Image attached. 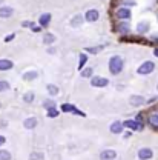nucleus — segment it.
Instances as JSON below:
<instances>
[{
    "label": "nucleus",
    "instance_id": "39448f33",
    "mask_svg": "<svg viewBox=\"0 0 158 160\" xmlns=\"http://www.w3.org/2000/svg\"><path fill=\"white\" fill-rule=\"evenodd\" d=\"M152 156H154V152H152L151 148H141L138 151V159L141 160H149L152 159Z\"/></svg>",
    "mask_w": 158,
    "mask_h": 160
},
{
    "label": "nucleus",
    "instance_id": "423d86ee",
    "mask_svg": "<svg viewBox=\"0 0 158 160\" xmlns=\"http://www.w3.org/2000/svg\"><path fill=\"white\" fill-rule=\"evenodd\" d=\"M115 157H117V152L114 149H104L100 154V159L101 160H114Z\"/></svg>",
    "mask_w": 158,
    "mask_h": 160
},
{
    "label": "nucleus",
    "instance_id": "0eeeda50",
    "mask_svg": "<svg viewBox=\"0 0 158 160\" xmlns=\"http://www.w3.org/2000/svg\"><path fill=\"white\" fill-rule=\"evenodd\" d=\"M117 17L123 20L131 19V9L129 8H120V9H117Z\"/></svg>",
    "mask_w": 158,
    "mask_h": 160
},
{
    "label": "nucleus",
    "instance_id": "f257e3e1",
    "mask_svg": "<svg viewBox=\"0 0 158 160\" xmlns=\"http://www.w3.org/2000/svg\"><path fill=\"white\" fill-rule=\"evenodd\" d=\"M123 66H124V60L121 59L120 56H114L109 60V71L114 74V76H118L120 72L123 71Z\"/></svg>",
    "mask_w": 158,
    "mask_h": 160
},
{
    "label": "nucleus",
    "instance_id": "4468645a",
    "mask_svg": "<svg viewBox=\"0 0 158 160\" xmlns=\"http://www.w3.org/2000/svg\"><path fill=\"white\" fill-rule=\"evenodd\" d=\"M137 31H138L140 34L147 32V31H149V23H147V22H140L138 25H137Z\"/></svg>",
    "mask_w": 158,
    "mask_h": 160
},
{
    "label": "nucleus",
    "instance_id": "9b49d317",
    "mask_svg": "<svg viewBox=\"0 0 158 160\" xmlns=\"http://www.w3.org/2000/svg\"><path fill=\"white\" fill-rule=\"evenodd\" d=\"M14 65H12V62L8 59H0V71H8V69H11Z\"/></svg>",
    "mask_w": 158,
    "mask_h": 160
},
{
    "label": "nucleus",
    "instance_id": "a878e982",
    "mask_svg": "<svg viewBox=\"0 0 158 160\" xmlns=\"http://www.w3.org/2000/svg\"><path fill=\"white\" fill-rule=\"evenodd\" d=\"M91 76H92V68H86L81 72V77H91Z\"/></svg>",
    "mask_w": 158,
    "mask_h": 160
},
{
    "label": "nucleus",
    "instance_id": "72a5a7b5",
    "mask_svg": "<svg viewBox=\"0 0 158 160\" xmlns=\"http://www.w3.org/2000/svg\"><path fill=\"white\" fill-rule=\"evenodd\" d=\"M5 142H6V139H5V137H3V136H0V146H2V145H3V143H5Z\"/></svg>",
    "mask_w": 158,
    "mask_h": 160
},
{
    "label": "nucleus",
    "instance_id": "7c9ffc66",
    "mask_svg": "<svg viewBox=\"0 0 158 160\" xmlns=\"http://www.w3.org/2000/svg\"><path fill=\"white\" fill-rule=\"evenodd\" d=\"M57 114H59L57 111H49V112H48V116H49V117H57Z\"/></svg>",
    "mask_w": 158,
    "mask_h": 160
},
{
    "label": "nucleus",
    "instance_id": "c85d7f7f",
    "mask_svg": "<svg viewBox=\"0 0 158 160\" xmlns=\"http://www.w3.org/2000/svg\"><path fill=\"white\" fill-rule=\"evenodd\" d=\"M86 60H88V57H86L84 54H81V56H80V68H81V66L86 63Z\"/></svg>",
    "mask_w": 158,
    "mask_h": 160
},
{
    "label": "nucleus",
    "instance_id": "20e7f679",
    "mask_svg": "<svg viewBox=\"0 0 158 160\" xmlns=\"http://www.w3.org/2000/svg\"><path fill=\"white\" fill-rule=\"evenodd\" d=\"M100 17V12L97 9H89V11H86V14H84V19L88 20L89 23H94V22H97Z\"/></svg>",
    "mask_w": 158,
    "mask_h": 160
},
{
    "label": "nucleus",
    "instance_id": "f704fd0d",
    "mask_svg": "<svg viewBox=\"0 0 158 160\" xmlns=\"http://www.w3.org/2000/svg\"><path fill=\"white\" fill-rule=\"evenodd\" d=\"M0 126H6V122L5 120H0Z\"/></svg>",
    "mask_w": 158,
    "mask_h": 160
},
{
    "label": "nucleus",
    "instance_id": "7ed1b4c3",
    "mask_svg": "<svg viewBox=\"0 0 158 160\" xmlns=\"http://www.w3.org/2000/svg\"><path fill=\"white\" fill-rule=\"evenodd\" d=\"M91 85L95 86V88H104V86L109 85V80L106 79V77H94V79L91 80Z\"/></svg>",
    "mask_w": 158,
    "mask_h": 160
},
{
    "label": "nucleus",
    "instance_id": "dca6fc26",
    "mask_svg": "<svg viewBox=\"0 0 158 160\" xmlns=\"http://www.w3.org/2000/svg\"><path fill=\"white\" fill-rule=\"evenodd\" d=\"M37 76H39V72L37 71H29V72H25L23 74V80H34V79H37Z\"/></svg>",
    "mask_w": 158,
    "mask_h": 160
},
{
    "label": "nucleus",
    "instance_id": "9d476101",
    "mask_svg": "<svg viewBox=\"0 0 158 160\" xmlns=\"http://www.w3.org/2000/svg\"><path fill=\"white\" fill-rule=\"evenodd\" d=\"M144 97H141V96H132L131 100H129V103L132 105V106H141V105H144Z\"/></svg>",
    "mask_w": 158,
    "mask_h": 160
},
{
    "label": "nucleus",
    "instance_id": "4c0bfd02",
    "mask_svg": "<svg viewBox=\"0 0 158 160\" xmlns=\"http://www.w3.org/2000/svg\"><path fill=\"white\" fill-rule=\"evenodd\" d=\"M0 108H2V103H0Z\"/></svg>",
    "mask_w": 158,
    "mask_h": 160
},
{
    "label": "nucleus",
    "instance_id": "c756f323",
    "mask_svg": "<svg viewBox=\"0 0 158 160\" xmlns=\"http://www.w3.org/2000/svg\"><path fill=\"white\" fill-rule=\"evenodd\" d=\"M22 26H23V28H28V26H32V22H23V23H22Z\"/></svg>",
    "mask_w": 158,
    "mask_h": 160
},
{
    "label": "nucleus",
    "instance_id": "1a4fd4ad",
    "mask_svg": "<svg viewBox=\"0 0 158 160\" xmlns=\"http://www.w3.org/2000/svg\"><path fill=\"white\" fill-rule=\"evenodd\" d=\"M123 125H124L126 128H131V129H141V128H143L141 123L137 122V120H126V122H123Z\"/></svg>",
    "mask_w": 158,
    "mask_h": 160
},
{
    "label": "nucleus",
    "instance_id": "f03ea898",
    "mask_svg": "<svg viewBox=\"0 0 158 160\" xmlns=\"http://www.w3.org/2000/svg\"><path fill=\"white\" fill-rule=\"evenodd\" d=\"M154 69H155V63L147 60V62H144L141 66H138L137 72H138V74H141V76H147V74H151Z\"/></svg>",
    "mask_w": 158,
    "mask_h": 160
},
{
    "label": "nucleus",
    "instance_id": "2f4dec72",
    "mask_svg": "<svg viewBox=\"0 0 158 160\" xmlns=\"http://www.w3.org/2000/svg\"><path fill=\"white\" fill-rule=\"evenodd\" d=\"M86 49H88L89 52H94V54H95V52L98 51V48H86Z\"/></svg>",
    "mask_w": 158,
    "mask_h": 160
},
{
    "label": "nucleus",
    "instance_id": "f8f14e48",
    "mask_svg": "<svg viewBox=\"0 0 158 160\" xmlns=\"http://www.w3.org/2000/svg\"><path fill=\"white\" fill-rule=\"evenodd\" d=\"M23 126L26 128V129H32V128H36L37 126V119L36 117H29V119H26L23 122Z\"/></svg>",
    "mask_w": 158,
    "mask_h": 160
},
{
    "label": "nucleus",
    "instance_id": "bb28decb",
    "mask_svg": "<svg viewBox=\"0 0 158 160\" xmlns=\"http://www.w3.org/2000/svg\"><path fill=\"white\" fill-rule=\"evenodd\" d=\"M61 109H63L65 112H71V111H75V108H74L72 105H63V106H61Z\"/></svg>",
    "mask_w": 158,
    "mask_h": 160
},
{
    "label": "nucleus",
    "instance_id": "e433bc0d",
    "mask_svg": "<svg viewBox=\"0 0 158 160\" xmlns=\"http://www.w3.org/2000/svg\"><path fill=\"white\" fill-rule=\"evenodd\" d=\"M0 3H3V0H0Z\"/></svg>",
    "mask_w": 158,
    "mask_h": 160
},
{
    "label": "nucleus",
    "instance_id": "6ab92c4d",
    "mask_svg": "<svg viewBox=\"0 0 158 160\" xmlns=\"http://www.w3.org/2000/svg\"><path fill=\"white\" fill-rule=\"evenodd\" d=\"M23 100H25L26 103H32V102H34V92H32V91H29V92H25Z\"/></svg>",
    "mask_w": 158,
    "mask_h": 160
},
{
    "label": "nucleus",
    "instance_id": "393cba45",
    "mask_svg": "<svg viewBox=\"0 0 158 160\" xmlns=\"http://www.w3.org/2000/svg\"><path fill=\"white\" fill-rule=\"evenodd\" d=\"M29 159L31 160H41L43 159V154H41V152H32V154L29 156Z\"/></svg>",
    "mask_w": 158,
    "mask_h": 160
},
{
    "label": "nucleus",
    "instance_id": "473e14b6",
    "mask_svg": "<svg viewBox=\"0 0 158 160\" xmlns=\"http://www.w3.org/2000/svg\"><path fill=\"white\" fill-rule=\"evenodd\" d=\"M14 36H16V34H9V36L6 37V42H9V40H12V39H14Z\"/></svg>",
    "mask_w": 158,
    "mask_h": 160
},
{
    "label": "nucleus",
    "instance_id": "58836bf2",
    "mask_svg": "<svg viewBox=\"0 0 158 160\" xmlns=\"http://www.w3.org/2000/svg\"><path fill=\"white\" fill-rule=\"evenodd\" d=\"M157 112H158V111H157Z\"/></svg>",
    "mask_w": 158,
    "mask_h": 160
},
{
    "label": "nucleus",
    "instance_id": "4be33fe9",
    "mask_svg": "<svg viewBox=\"0 0 158 160\" xmlns=\"http://www.w3.org/2000/svg\"><path fill=\"white\" fill-rule=\"evenodd\" d=\"M0 160H11V154L9 151H0Z\"/></svg>",
    "mask_w": 158,
    "mask_h": 160
},
{
    "label": "nucleus",
    "instance_id": "2eb2a0df",
    "mask_svg": "<svg viewBox=\"0 0 158 160\" xmlns=\"http://www.w3.org/2000/svg\"><path fill=\"white\" fill-rule=\"evenodd\" d=\"M49 20H51V14H41L39 19L40 26H48L49 25Z\"/></svg>",
    "mask_w": 158,
    "mask_h": 160
},
{
    "label": "nucleus",
    "instance_id": "f3484780",
    "mask_svg": "<svg viewBox=\"0 0 158 160\" xmlns=\"http://www.w3.org/2000/svg\"><path fill=\"white\" fill-rule=\"evenodd\" d=\"M54 42H55V36H54V34H51V32L45 34V37H43V43H45V45H51V43H54Z\"/></svg>",
    "mask_w": 158,
    "mask_h": 160
},
{
    "label": "nucleus",
    "instance_id": "ddd939ff",
    "mask_svg": "<svg viewBox=\"0 0 158 160\" xmlns=\"http://www.w3.org/2000/svg\"><path fill=\"white\" fill-rule=\"evenodd\" d=\"M123 123H120V122H114L112 125H111V132H114V134H120L121 132V129H123Z\"/></svg>",
    "mask_w": 158,
    "mask_h": 160
},
{
    "label": "nucleus",
    "instance_id": "5701e85b",
    "mask_svg": "<svg viewBox=\"0 0 158 160\" xmlns=\"http://www.w3.org/2000/svg\"><path fill=\"white\" fill-rule=\"evenodd\" d=\"M43 106H45V108H48V109H54L55 103H54V100H45Z\"/></svg>",
    "mask_w": 158,
    "mask_h": 160
},
{
    "label": "nucleus",
    "instance_id": "c9c22d12",
    "mask_svg": "<svg viewBox=\"0 0 158 160\" xmlns=\"http://www.w3.org/2000/svg\"><path fill=\"white\" fill-rule=\"evenodd\" d=\"M154 52H155V56H157V57H158V49H155V51H154Z\"/></svg>",
    "mask_w": 158,
    "mask_h": 160
},
{
    "label": "nucleus",
    "instance_id": "cd10ccee",
    "mask_svg": "<svg viewBox=\"0 0 158 160\" xmlns=\"http://www.w3.org/2000/svg\"><path fill=\"white\" fill-rule=\"evenodd\" d=\"M120 31H121V32H129V25H127V23H121Z\"/></svg>",
    "mask_w": 158,
    "mask_h": 160
},
{
    "label": "nucleus",
    "instance_id": "aec40b11",
    "mask_svg": "<svg viewBox=\"0 0 158 160\" xmlns=\"http://www.w3.org/2000/svg\"><path fill=\"white\" fill-rule=\"evenodd\" d=\"M149 123H151V125H154V126H158V112L149 116Z\"/></svg>",
    "mask_w": 158,
    "mask_h": 160
},
{
    "label": "nucleus",
    "instance_id": "412c9836",
    "mask_svg": "<svg viewBox=\"0 0 158 160\" xmlns=\"http://www.w3.org/2000/svg\"><path fill=\"white\" fill-rule=\"evenodd\" d=\"M8 89H9V83L6 80H0V92L8 91Z\"/></svg>",
    "mask_w": 158,
    "mask_h": 160
},
{
    "label": "nucleus",
    "instance_id": "6e6552de",
    "mask_svg": "<svg viewBox=\"0 0 158 160\" xmlns=\"http://www.w3.org/2000/svg\"><path fill=\"white\" fill-rule=\"evenodd\" d=\"M14 14V9L11 8V6H2L0 8V17L2 19H8V17H11Z\"/></svg>",
    "mask_w": 158,
    "mask_h": 160
},
{
    "label": "nucleus",
    "instance_id": "b1692460",
    "mask_svg": "<svg viewBox=\"0 0 158 160\" xmlns=\"http://www.w3.org/2000/svg\"><path fill=\"white\" fill-rule=\"evenodd\" d=\"M81 20H83L81 16H75V17L72 19V26H80V25H81Z\"/></svg>",
    "mask_w": 158,
    "mask_h": 160
},
{
    "label": "nucleus",
    "instance_id": "a211bd4d",
    "mask_svg": "<svg viewBox=\"0 0 158 160\" xmlns=\"http://www.w3.org/2000/svg\"><path fill=\"white\" fill-rule=\"evenodd\" d=\"M46 89H48V92H49L51 96H57V94H59V88H57L55 85H48Z\"/></svg>",
    "mask_w": 158,
    "mask_h": 160
}]
</instances>
